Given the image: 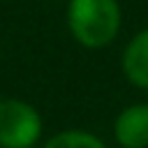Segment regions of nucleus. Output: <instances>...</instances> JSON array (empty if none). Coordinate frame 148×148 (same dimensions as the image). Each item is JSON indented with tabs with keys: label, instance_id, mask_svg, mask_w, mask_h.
Listing matches in <instances>:
<instances>
[{
	"label": "nucleus",
	"instance_id": "3",
	"mask_svg": "<svg viewBox=\"0 0 148 148\" xmlns=\"http://www.w3.org/2000/svg\"><path fill=\"white\" fill-rule=\"evenodd\" d=\"M113 139L120 148H148V102L130 104L116 116Z\"/></svg>",
	"mask_w": 148,
	"mask_h": 148
},
{
	"label": "nucleus",
	"instance_id": "5",
	"mask_svg": "<svg viewBox=\"0 0 148 148\" xmlns=\"http://www.w3.org/2000/svg\"><path fill=\"white\" fill-rule=\"evenodd\" d=\"M42 148H106V143L88 130H62L49 136Z\"/></svg>",
	"mask_w": 148,
	"mask_h": 148
},
{
	"label": "nucleus",
	"instance_id": "1",
	"mask_svg": "<svg viewBox=\"0 0 148 148\" xmlns=\"http://www.w3.org/2000/svg\"><path fill=\"white\" fill-rule=\"evenodd\" d=\"M67 30L76 44L97 51L116 42L123 28L118 0H67Z\"/></svg>",
	"mask_w": 148,
	"mask_h": 148
},
{
	"label": "nucleus",
	"instance_id": "2",
	"mask_svg": "<svg viewBox=\"0 0 148 148\" xmlns=\"http://www.w3.org/2000/svg\"><path fill=\"white\" fill-rule=\"evenodd\" d=\"M44 132L42 113L25 99L2 97L0 102V148H32Z\"/></svg>",
	"mask_w": 148,
	"mask_h": 148
},
{
	"label": "nucleus",
	"instance_id": "6",
	"mask_svg": "<svg viewBox=\"0 0 148 148\" xmlns=\"http://www.w3.org/2000/svg\"><path fill=\"white\" fill-rule=\"evenodd\" d=\"M0 102H2V97H0Z\"/></svg>",
	"mask_w": 148,
	"mask_h": 148
},
{
	"label": "nucleus",
	"instance_id": "4",
	"mask_svg": "<svg viewBox=\"0 0 148 148\" xmlns=\"http://www.w3.org/2000/svg\"><path fill=\"white\" fill-rule=\"evenodd\" d=\"M123 76L141 90H148V25L136 30L120 53Z\"/></svg>",
	"mask_w": 148,
	"mask_h": 148
}]
</instances>
